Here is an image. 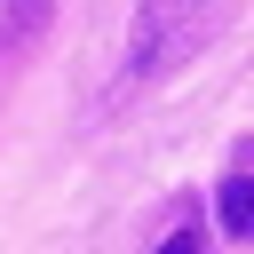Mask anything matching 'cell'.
I'll return each mask as SVG.
<instances>
[{"label": "cell", "mask_w": 254, "mask_h": 254, "mask_svg": "<svg viewBox=\"0 0 254 254\" xmlns=\"http://www.w3.org/2000/svg\"><path fill=\"white\" fill-rule=\"evenodd\" d=\"M214 206H222V230H230L238 246H254V175H230V183L214 190Z\"/></svg>", "instance_id": "obj_2"}, {"label": "cell", "mask_w": 254, "mask_h": 254, "mask_svg": "<svg viewBox=\"0 0 254 254\" xmlns=\"http://www.w3.org/2000/svg\"><path fill=\"white\" fill-rule=\"evenodd\" d=\"M159 254H206V238H198V230H175V238H167Z\"/></svg>", "instance_id": "obj_3"}, {"label": "cell", "mask_w": 254, "mask_h": 254, "mask_svg": "<svg viewBox=\"0 0 254 254\" xmlns=\"http://www.w3.org/2000/svg\"><path fill=\"white\" fill-rule=\"evenodd\" d=\"M230 8H238V0H135L111 95H143V87H159L167 71H183L198 48H214V32L230 24Z\"/></svg>", "instance_id": "obj_1"}]
</instances>
